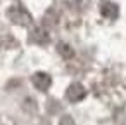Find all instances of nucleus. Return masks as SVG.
I'll return each instance as SVG.
<instances>
[{"instance_id": "obj_1", "label": "nucleus", "mask_w": 126, "mask_h": 125, "mask_svg": "<svg viewBox=\"0 0 126 125\" xmlns=\"http://www.w3.org/2000/svg\"><path fill=\"white\" fill-rule=\"evenodd\" d=\"M85 94H86V90H85V87H83L81 83H71V85L67 87V90H66V96H67V99H69L71 102L81 101V99L85 97Z\"/></svg>"}, {"instance_id": "obj_2", "label": "nucleus", "mask_w": 126, "mask_h": 125, "mask_svg": "<svg viewBox=\"0 0 126 125\" xmlns=\"http://www.w3.org/2000/svg\"><path fill=\"white\" fill-rule=\"evenodd\" d=\"M11 19L16 23V25H30L31 23V18H30V14L26 12V11H23V9H11Z\"/></svg>"}, {"instance_id": "obj_3", "label": "nucleus", "mask_w": 126, "mask_h": 125, "mask_svg": "<svg viewBox=\"0 0 126 125\" xmlns=\"http://www.w3.org/2000/svg\"><path fill=\"white\" fill-rule=\"evenodd\" d=\"M50 83H52V80H50V76H48L47 73L40 71V73L33 75V85H35L38 90H47V89L50 87Z\"/></svg>"}, {"instance_id": "obj_4", "label": "nucleus", "mask_w": 126, "mask_h": 125, "mask_svg": "<svg viewBox=\"0 0 126 125\" xmlns=\"http://www.w3.org/2000/svg\"><path fill=\"white\" fill-rule=\"evenodd\" d=\"M102 12H104V16H110V18H114V16L117 14V7H116L114 4H105V5L102 7Z\"/></svg>"}, {"instance_id": "obj_5", "label": "nucleus", "mask_w": 126, "mask_h": 125, "mask_svg": "<svg viewBox=\"0 0 126 125\" xmlns=\"http://www.w3.org/2000/svg\"><path fill=\"white\" fill-rule=\"evenodd\" d=\"M59 125H74V122H73L71 116H62V120H61Z\"/></svg>"}]
</instances>
